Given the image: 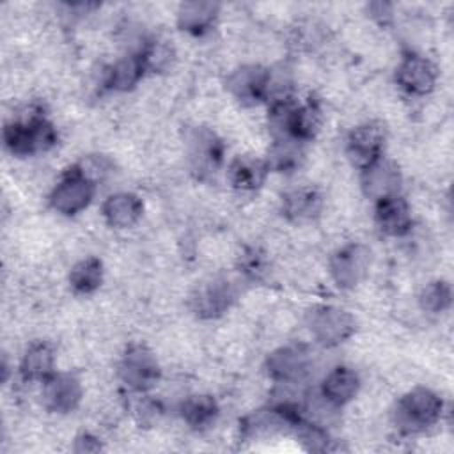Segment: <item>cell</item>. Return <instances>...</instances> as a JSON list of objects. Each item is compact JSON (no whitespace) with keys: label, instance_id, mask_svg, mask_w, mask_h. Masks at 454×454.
I'll use <instances>...</instances> for the list:
<instances>
[{"label":"cell","instance_id":"obj_1","mask_svg":"<svg viewBox=\"0 0 454 454\" xmlns=\"http://www.w3.org/2000/svg\"><path fill=\"white\" fill-rule=\"evenodd\" d=\"M4 144L16 156L44 153L57 144V129L39 112L12 121L4 128Z\"/></svg>","mask_w":454,"mask_h":454},{"label":"cell","instance_id":"obj_2","mask_svg":"<svg viewBox=\"0 0 454 454\" xmlns=\"http://www.w3.org/2000/svg\"><path fill=\"white\" fill-rule=\"evenodd\" d=\"M442 399L426 387L406 392L395 404L394 422L403 433H419L438 422L442 415Z\"/></svg>","mask_w":454,"mask_h":454},{"label":"cell","instance_id":"obj_3","mask_svg":"<svg viewBox=\"0 0 454 454\" xmlns=\"http://www.w3.org/2000/svg\"><path fill=\"white\" fill-rule=\"evenodd\" d=\"M94 192H96V183L89 179L78 168V165H74L64 172L57 186L51 190L48 202L57 213L71 216L83 211L90 204Z\"/></svg>","mask_w":454,"mask_h":454},{"label":"cell","instance_id":"obj_4","mask_svg":"<svg viewBox=\"0 0 454 454\" xmlns=\"http://www.w3.org/2000/svg\"><path fill=\"white\" fill-rule=\"evenodd\" d=\"M312 337L323 346H337L355 332L353 316L333 305H317L307 316Z\"/></svg>","mask_w":454,"mask_h":454},{"label":"cell","instance_id":"obj_5","mask_svg":"<svg viewBox=\"0 0 454 454\" xmlns=\"http://www.w3.org/2000/svg\"><path fill=\"white\" fill-rule=\"evenodd\" d=\"M119 378L133 392L149 390L160 378V367L154 355L145 346H129L119 364Z\"/></svg>","mask_w":454,"mask_h":454},{"label":"cell","instance_id":"obj_6","mask_svg":"<svg viewBox=\"0 0 454 454\" xmlns=\"http://www.w3.org/2000/svg\"><path fill=\"white\" fill-rule=\"evenodd\" d=\"M184 147L190 168L199 176H209L222 161L223 147L220 138L207 128H192L184 135Z\"/></svg>","mask_w":454,"mask_h":454},{"label":"cell","instance_id":"obj_7","mask_svg":"<svg viewBox=\"0 0 454 454\" xmlns=\"http://www.w3.org/2000/svg\"><path fill=\"white\" fill-rule=\"evenodd\" d=\"M310 364V351L303 344H287L270 353L266 369L277 383H298L309 374Z\"/></svg>","mask_w":454,"mask_h":454},{"label":"cell","instance_id":"obj_8","mask_svg":"<svg viewBox=\"0 0 454 454\" xmlns=\"http://www.w3.org/2000/svg\"><path fill=\"white\" fill-rule=\"evenodd\" d=\"M371 266V252L360 243H351L339 248L330 259V273L335 284L342 289L355 287Z\"/></svg>","mask_w":454,"mask_h":454},{"label":"cell","instance_id":"obj_9","mask_svg":"<svg viewBox=\"0 0 454 454\" xmlns=\"http://www.w3.org/2000/svg\"><path fill=\"white\" fill-rule=\"evenodd\" d=\"M436 78L434 64L419 53H406L395 69L397 85L410 96L429 94L436 85Z\"/></svg>","mask_w":454,"mask_h":454},{"label":"cell","instance_id":"obj_10","mask_svg":"<svg viewBox=\"0 0 454 454\" xmlns=\"http://www.w3.org/2000/svg\"><path fill=\"white\" fill-rule=\"evenodd\" d=\"M385 129L378 122H365L356 126L346 140V153L353 165L360 170L383 156Z\"/></svg>","mask_w":454,"mask_h":454},{"label":"cell","instance_id":"obj_11","mask_svg":"<svg viewBox=\"0 0 454 454\" xmlns=\"http://www.w3.org/2000/svg\"><path fill=\"white\" fill-rule=\"evenodd\" d=\"M41 397L46 410L55 413H69L80 404L82 385L78 378L69 372H53L43 381Z\"/></svg>","mask_w":454,"mask_h":454},{"label":"cell","instance_id":"obj_12","mask_svg":"<svg viewBox=\"0 0 454 454\" xmlns=\"http://www.w3.org/2000/svg\"><path fill=\"white\" fill-rule=\"evenodd\" d=\"M268 71L257 64H247L232 71L227 78L229 92L241 103L254 105L266 99Z\"/></svg>","mask_w":454,"mask_h":454},{"label":"cell","instance_id":"obj_13","mask_svg":"<svg viewBox=\"0 0 454 454\" xmlns=\"http://www.w3.org/2000/svg\"><path fill=\"white\" fill-rule=\"evenodd\" d=\"M401 172L390 160L383 156L362 168V190L372 200H380L388 195L399 193Z\"/></svg>","mask_w":454,"mask_h":454},{"label":"cell","instance_id":"obj_14","mask_svg":"<svg viewBox=\"0 0 454 454\" xmlns=\"http://www.w3.org/2000/svg\"><path fill=\"white\" fill-rule=\"evenodd\" d=\"M374 220L387 236H404L413 222L410 204L399 193L376 200Z\"/></svg>","mask_w":454,"mask_h":454},{"label":"cell","instance_id":"obj_15","mask_svg":"<svg viewBox=\"0 0 454 454\" xmlns=\"http://www.w3.org/2000/svg\"><path fill=\"white\" fill-rule=\"evenodd\" d=\"M234 291L227 280H213L200 286L193 298L192 307L197 316L211 319L222 316L232 303Z\"/></svg>","mask_w":454,"mask_h":454},{"label":"cell","instance_id":"obj_16","mask_svg":"<svg viewBox=\"0 0 454 454\" xmlns=\"http://www.w3.org/2000/svg\"><path fill=\"white\" fill-rule=\"evenodd\" d=\"M142 200L129 192H119L110 195L103 206L101 215L110 227L128 229L133 227L142 216Z\"/></svg>","mask_w":454,"mask_h":454},{"label":"cell","instance_id":"obj_17","mask_svg":"<svg viewBox=\"0 0 454 454\" xmlns=\"http://www.w3.org/2000/svg\"><path fill=\"white\" fill-rule=\"evenodd\" d=\"M323 197L316 188L300 186L284 193L282 213L293 222H307L321 213Z\"/></svg>","mask_w":454,"mask_h":454},{"label":"cell","instance_id":"obj_18","mask_svg":"<svg viewBox=\"0 0 454 454\" xmlns=\"http://www.w3.org/2000/svg\"><path fill=\"white\" fill-rule=\"evenodd\" d=\"M358 388L360 378L353 369L335 367L325 376L321 383V395L340 408L358 394Z\"/></svg>","mask_w":454,"mask_h":454},{"label":"cell","instance_id":"obj_19","mask_svg":"<svg viewBox=\"0 0 454 454\" xmlns=\"http://www.w3.org/2000/svg\"><path fill=\"white\" fill-rule=\"evenodd\" d=\"M218 16V4L215 2H184L177 9V25L181 30L200 35L209 30Z\"/></svg>","mask_w":454,"mask_h":454},{"label":"cell","instance_id":"obj_20","mask_svg":"<svg viewBox=\"0 0 454 454\" xmlns=\"http://www.w3.org/2000/svg\"><path fill=\"white\" fill-rule=\"evenodd\" d=\"M55 353L50 344L46 342H35L28 346L25 351L21 364H20V374L25 381H44L48 380L55 371Z\"/></svg>","mask_w":454,"mask_h":454},{"label":"cell","instance_id":"obj_21","mask_svg":"<svg viewBox=\"0 0 454 454\" xmlns=\"http://www.w3.org/2000/svg\"><path fill=\"white\" fill-rule=\"evenodd\" d=\"M145 73L147 71L140 55L129 53L105 71V85L114 90H129L142 80Z\"/></svg>","mask_w":454,"mask_h":454},{"label":"cell","instance_id":"obj_22","mask_svg":"<svg viewBox=\"0 0 454 454\" xmlns=\"http://www.w3.org/2000/svg\"><path fill=\"white\" fill-rule=\"evenodd\" d=\"M270 168L266 160H259L254 156H238L231 165H229V181L238 188V190H255L259 188Z\"/></svg>","mask_w":454,"mask_h":454},{"label":"cell","instance_id":"obj_23","mask_svg":"<svg viewBox=\"0 0 454 454\" xmlns=\"http://www.w3.org/2000/svg\"><path fill=\"white\" fill-rule=\"evenodd\" d=\"M183 420L193 429L209 427L218 417V404L209 394L188 395L179 406Z\"/></svg>","mask_w":454,"mask_h":454},{"label":"cell","instance_id":"obj_24","mask_svg":"<svg viewBox=\"0 0 454 454\" xmlns=\"http://www.w3.org/2000/svg\"><path fill=\"white\" fill-rule=\"evenodd\" d=\"M101 280H103V264L98 257H87L78 261L69 273L71 287L82 294H89L96 291L101 286Z\"/></svg>","mask_w":454,"mask_h":454},{"label":"cell","instance_id":"obj_25","mask_svg":"<svg viewBox=\"0 0 454 454\" xmlns=\"http://www.w3.org/2000/svg\"><path fill=\"white\" fill-rule=\"evenodd\" d=\"M300 160H301V142H296L293 138H275L270 147L266 163H268V168L286 172V170L296 168L300 165Z\"/></svg>","mask_w":454,"mask_h":454},{"label":"cell","instance_id":"obj_26","mask_svg":"<svg viewBox=\"0 0 454 454\" xmlns=\"http://www.w3.org/2000/svg\"><path fill=\"white\" fill-rule=\"evenodd\" d=\"M145 66V71H163L170 66L174 51L172 46L167 41H147L138 51H137Z\"/></svg>","mask_w":454,"mask_h":454},{"label":"cell","instance_id":"obj_27","mask_svg":"<svg viewBox=\"0 0 454 454\" xmlns=\"http://www.w3.org/2000/svg\"><path fill=\"white\" fill-rule=\"evenodd\" d=\"M452 300V293H450V286L447 282L442 280H434L431 284H427L422 293H420V307L431 314H438L443 312L445 309H449Z\"/></svg>","mask_w":454,"mask_h":454},{"label":"cell","instance_id":"obj_28","mask_svg":"<svg viewBox=\"0 0 454 454\" xmlns=\"http://www.w3.org/2000/svg\"><path fill=\"white\" fill-rule=\"evenodd\" d=\"M101 449V445H99V442L94 438V436H90V434H82V436H78L76 438V447H74V450H78V452H94V450H99Z\"/></svg>","mask_w":454,"mask_h":454}]
</instances>
